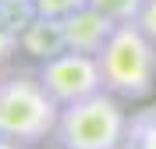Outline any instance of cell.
I'll return each mask as SVG.
<instances>
[{
  "instance_id": "obj_5",
  "label": "cell",
  "mask_w": 156,
  "mask_h": 149,
  "mask_svg": "<svg viewBox=\"0 0 156 149\" xmlns=\"http://www.w3.org/2000/svg\"><path fill=\"white\" fill-rule=\"evenodd\" d=\"M64 21V36H68V50H78V53H92L96 57L99 50L107 46V39L114 36L117 29V21L107 18L103 11L96 7H78L75 14H68V18H60Z\"/></svg>"
},
{
  "instance_id": "obj_12",
  "label": "cell",
  "mask_w": 156,
  "mask_h": 149,
  "mask_svg": "<svg viewBox=\"0 0 156 149\" xmlns=\"http://www.w3.org/2000/svg\"><path fill=\"white\" fill-rule=\"evenodd\" d=\"M135 21H138V29L156 43V0H146V4H142V11H138Z\"/></svg>"
},
{
  "instance_id": "obj_11",
  "label": "cell",
  "mask_w": 156,
  "mask_h": 149,
  "mask_svg": "<svg viewBox=\"0 0 156 149\" xmlns=\"http://www.w3.org/2000/svg\"><path fill=\"white\" fill-rule=\"evenodd\" d=\"M18 50H21V43H18V32H14V29L7 25V21L0 18V64H7V60L14 57Z\"/></svg>"
},
{
  "instance_id": "obj_13",
  "label": "cell",
  "mask_w": 156,
  "mask_h": 149,
  "mask_svg": "<svg viewBox=\"0 0 156 149\" xmlns=\"http://www.w3.org/2000/svg\"><path fill=\"white\" fill-rule=\"evenodd\" d=\"M0 149H25V142H14V139H4L0 135Z\"/></svg>"
},
{
  "instance_id": "obj_4",
  "label": "cell",
  "mask_w": 156,
  "mask_h": 149,
  "mask_svg": "<svg viewBox=\"0 0 156 149\" xmlns=\"http://www.w3.org/2000/svg\"><path fill=\"white\" fill-rule=\"evenodd\" d=\"M36 75H39V82L46 85V92L57 99L60 107L78 103V99H85V96L103 89L99 60L92 53H78V50H64L57 57L43 60Z\"/></svg>"
},
{
  "instance_id": "obj_10",
  "label": "cell",
  "mask_w": 156,
  "mask_h": 149,
  "mask_svg": "<svg viewBox=\"0 0 156 149\" xmlns=\"http://www.w3.org/2000/svg\"><path fill=\"white\" fill-rule=\"evenodd\" d=\"M32 4H36V14L43 18H68L78 7H85L89 0H32Z\"/></svg>"
},
{
  "instance_id": "obj_2",
  "label": "cell",
  "mask_w": 156,
  "mask_h": 149,
  "mask_svg": "<svg viewBox=\"0 0 156 149\" xmlns=\"http://www.w3.org/2000/svg\"><path fill=\"white\" fill-rule=\"evenodd\" d=\"M60 103L46 92L32 71H11L0 78V135L14 142H32L53 135Z\"/></svg>"
},
{
  "instance_id": "obj_3",
  "label": "cell",
  "mask_w": 156,
  "mask_h": 149,
  "mask_svg": "<svg viewBox=\"0 0 156 149\" xmlns=\"http://www.w3.org/2000/svg\"><path fill=\"white\" fill-rule=\"evenodd\" d=\"M53 139L60 149H121L128 139V114L121 96L99 89L78 103L60 107Z\"/></svg>"
},
{
  "instance_id": "obj_8",
  "label": "cell",
  "mask_w": 156,
  "mask_h": 149,
  "mask_svg": "<svg viewBox=\"0 0 156 149\" xmlns=\"http://www.w3.org/2000/svg\"><path fill=\"white\" fill-rule=\"evenodd\" d=\"M146 0H89V7L103 11L107 18H114L117 25H124V21H135L138 11H142Z\"/></svg>"
},
{
  "instance_id": "obj_14",
  "label": "cell",
  "mask_w": 156,
  "mask_h": 149,
  "mask_svg": "<svg viewBox=\"0 0 156 149\" xmlns=\"http://www.w3.org/2000/svg\"><path fill=\"white\" fill-rule=\"evenodd\" d=\"M121 149H131V146H128V142H124V146H121Z\"/></svg>"
},
{
  "instance_id": "obj_7",
  "label": "cell",
  "mask_w": 156,
  "mask_h": 149,
  "mask_svg": "<svg viewBox=\"0 0 156 149\" xmlns=\"http://www.w3.org/2000/svg\"><path fill=\"white\" fill-rule=\"evenodd\" d=\"M128 146L131 149H156V107L142 110L128 121Z\"/></svg>"
},
{
  "instance_id": "obj_1",
  "label": "cell",
  "mask_w": 156,
  "mask_h": 149,
  "mask_svg": "<svg viewBox=\"0 0 156 149\" xmlns=\"http://www.w3.org/2000/svg\"><path fill=\"white\" fill-rule=\"evenodd\" d=\"M103 89L121 99H146L156 85V43L138 29V21L117 25L107 46L96 53Z\"/></svg>"
},
{
  "instance_id": "obj_9",
  "label": "cell",
  "mask_w": 156,
  "mask_h": 149,
  "mask_svg": "<svg viewBox=\"0 0 156 149\" xmlns=\"http://www.w3.org/2000/svg\"><path fill=\"white\" fill-rule=\"evenodd\" d=\"M0 18L21 36V29L36 18V4L32 0H0Z\"/></svg>"
},
{
  "instance_id": "obj_6",
  "label": "cell",
  "mask_w": 156,
  "mask_h": 149,
  "mask_svg": "<svg viewBox=\"0 0 156 149\" xmlns=\"http://www.w3.org/2000/svg\"><path fill=\"white\" fill-rule=\"evenodd\" d=\"M18 43H21V50H25L29 57H36V60L57 57V53H64V50H68L64 21H60V18H43V14H36V18L21 29Z\"/></svg>"
}]
</instances>
